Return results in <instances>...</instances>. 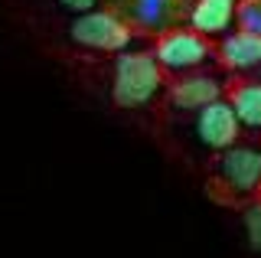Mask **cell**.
<instances>
[{
  "instance_id": "cell-1",
  "label": "cell",
  "mask_w": 261,
  "mask_h": 258,
  "mask_svg": "<svg viewBox=\"0 0 261 258\" xmlns=\"http://www.w3.org/2000/svg\"><path fill=\"white\" fill-rule=\"evenodd\" d=\"M105 69H108V98L118 111L144 115V111L160 108L170 79L153 59L150 46L114 53Z\"/></svg>"
},
{
  "instance_id": "cell-2",
  "label": "cell",
  "mask_w": 261,
  "mask_h": 258,
  "mask_svg": "<svg viewBox=\"0 0 261 258\" xmlns=\"http://www.w3.org/2000/svg\"><path fill=\"white\" fill-rule=\"evenodd\" d=\"M206 196L219 206L239 209L261 196V138H242L209 157Z\"/></svg>"
},
{
  "instance_id": "cell-3",
  "label": "cell",
  "mask_w": 261,
  "mask_h": 258,
  "mask_svg": "<svg viewBox=\"0 0 261 258\" xmlns=\"http://www.w3.org/2000/svg\"><path fill=\"white\" fill-rule=\"evenodd\" d=\"M62 33L72 49L88 53V56H114V53L137 49V46L150 43V36H141L127 20H121L108 7H95V10L69 17Z\"/></svg>"
},
{
  "instance_id": "cell-4",
  "label": "cell",
  "mask_w": 261,
  "mask_h": 258,
  "mask_svg": "<svg viewBox=\"0 0 261 258\" xmlns=\"http://www.w3.org/2000/svg\"><path fill=\"white\" fill-rule=\"evenodd\" d=\"M170 131L183 141V147L190 150L193 157H212L219 154L222 147L235 144L242 138V124L235 121V111L232 105L222 98L202 105L199 111L193 115H179V118H170Z\"/></svg>"
},
{
  "instance_id": "cell-5",
  "label": "cell",
  "mask_w": 261,
  "mask_h": 258,
  "mask_svg": "<svg viewBox=\"0 0 261 258\" xmlns=\"http://www.w3.org/2000/svg\"><path fill=\"white\" fill-rule=\"evenodd\" d=\"M150 53L160 62V69L167 72V79L186 75V72H199V69H219L216 43L209 36L196 33L186 23L167 27L157 36H150Z\"/></svg>"
},
{
  "instance_id": "cell-6",
  "label": "cell",
  "mask_w": 261,
  "mask_h": 258,
  "mask_svg": "<svg viewBox=\"0 0 261 258\" xmlns=\"http://www.w3.org/2000/svg\"><path fill=\"white\" fill-rule=\"evenodd\" d=\"M225 85H228V75L222 69H199V72H186V75H173L167 82L160 108L167 111V118L193 115L202 105L222 98Z\"/></svg>"
},
{
  "instance_id": "cell-7",
  "label": "cell",
  "mask_w": 261,
  "mask_h": 258,
  "mask_svg": "<svg viewBox=\"0 0 261 258\" xmlns=\"http://www.w3.org/2000/svg\"><path fill=\"white\" fill-rule=\"evenodd\" d=\"M101 7L127 20L141 36H157L160 30L186 20L190 0H101Z\"/></svg>"
},
{
  "instance_id": "cell-8",
  "label": "cell",
  "mask_w": 261,
  "mask_h": 258,
  "mask_svg": "<svg viewBox=\"0 0 261 258\" xmlns=\"http://www.w3.org/2000/svg\"><path fill=\"white\" fill-rule=\"evenodd\" d=\"M216 59L225 75H251L261 66V36L235 27L232 33L216 39Z\"/></svg>"
},
{
  "instance_id": "cell-9",
  "label": "cell",
  "mask_w": 261,
  "mask_h": 258,
  "mask_svg": "<svg viewBox=\"0 0 261 258\" xmlns=\"http://www.w3.org/2000/svg\"><path fill=\"white\" fill-rule=\"evenodd\" d=\"M235 17H239V0H190L183 23L216 43L235 30Z\"/></svg>"
},
{
  "instance_id": "cell-10",
  "label": "cell",
  "mask_w": 261,
  "mask_h": 258,
  "mask_svg": "<svg viewBox=\"0 0 261 258\" xmlns=\"http://www.w3.org/2000/svg\"><path fill=\"white\" fill-rule=\"evenodd\" d=\"M225 101L232 105L242 131H248L251 138H261V82L258 79H251V75L228 79Z\"/></svg>"
},
{
  "instance_id": "cell-11",
  "label": "cell",
  "mask_w": 261,
  "mask_h": 258,
  "mask_svg": "<svg viewBox=\"0 0 261 258\" xmlns=\"http://www.w3.org/2000/svg\"><path fill=\"white\" fill-rule=\"evenodd\" d=\"M239 209H242V229H245V239H248V248L261 255V196L248 199Z\"/></svg>"
},
{
  "instance_id": "cell-12",
  "label": "cell",
  "mask_w": 261,
  "mask_h": 258,
  "mask_svg": "<svg viewBox=\"0 0 261 258\" xmlns=\"http://www.w3.org/2000/svg\"><path fill=\"white\" fill-rule=\"evenodd\" d=\"M235 27L261 36V0H239V17H235Z\"/></svg>"
},
{
  "instance_id": "cell-13",
  "label": "cell",
  "mask_w": 261,
  "mask_h": 258,
  "mask_svg": "<svg viewBox=\"0 0 261 258\" xmlns=\"http://www.w3.org/2000/svg\"><path fill=\"white\" fill-rule=\"evenodd\" d=\"M49 4H53L59 13H65V17H75V13H85V10L101 7V0H49Z\"/></svg>"
},
{
  "instance_id": "cell-14",
  "label": "cell",
  "mask_w": 261,
  "mask_h": 258,
  "mask_svg": "<svg viewBox=\"0 0 261 258\" xmlns=\"http://www.w3.org/2000/svg\"><path fill=\"white\" fill-rule=\"evenodd\" d=\"M255 79H258V82H261V66H258V75H255Z\"/></svg>"
}]
</instances>
